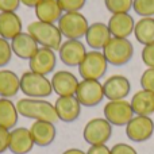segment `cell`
<instances>
[{
    "mask_svg": "<svg viewBox=\"0 0 154 154\" xmlns=\"http://www.w3.org/2000/svg\"><path fill=\"white\" fill-rule=\"evenodd\" d=\"M20 0H0V12H16Z\"/></svg>",
    "mask_w": 154,
    "mask_h": 154,
    "instance_id": "33",
    "label": "cell"
},
{
    "mask_svg": "<svg viewBox=\"0 0 154 154\" xmlns=\"http://www.w3.org/2000/svg\"><path fill=\"white\" fill-rule=\"evenodd\" d=\"M20 91V77L10 69L0 70V97L11 99Z\"/></svg>",
    "mask_w": 154,
    "mask_h": 154,
    "instance_id": "24",
    "label": "cell"
},
{
    "mask_svg": "<svg viewBox=\"0 0 154 154\" xmlns=\"http://www.w3.org/2000/svg\"><path fill=\"white\" fill-rule=\"evenodd\" d=\"M75 96L82 107H96L104 99L103 84L100 80H81Z\"/></svg>",
    "mask_w": 154,
    "mask_h": 154,
    "instance_id": "8",
    "label": "cell"
},
{
    "mask_svg": "<svg viewBox=\"0 0 154 154\" xmlns=\"http://www.w3.org/2000/svg\"><path fill=\"white\" fill-rule=\"evenodd\" d=\"M133 10L141 18L154 16V0H134Z\"/></svg>",
    "mask_w": 154,
    "mask_h": 154,
    "instance_id": "28",
    "label": "cell"
},
{
    "mask_svg": "<svg viewBox=\"0 0 154 154\" xmlns=\"http://www.w3.org/2000/svg\"><path fill=\"white\" fill-rule=\"evenodd\" d=\"M141 57L143 64L147 68H154V43L145 45L141 51Z\"/></svg>",
    "mask_w": 154,
    "mask_h": 154,
    "instance_id": "32",
    "label": "cell"
},
{
    "mask_svg": "<svg viewBox=\"0 0 154 154\" xmlns=\"http://www.w3.org/2000/svg\"><path fill=\"white\" fill-rule=\"evenodd\" d=\"M56 65H57L56 51L48 48H39L37 53L34 54V57L29 61L30 70L43 76L53 73V70L56 69Z\"/></svg>",
    "mask_w": 154,
    "mask_h": 154,
    "instance_id": "13",
    "label": "cell"
},
{
    "mask_svg": "<svg viewBox=\"0 0 154 154\" xmlns=\"http://www.w3.org/2000/svg\"><path fill=\"white\" fill-rule=\"evenodd\" d=\"M130 104L134 111V115L150 116L154 114V93L145 89L138 91L131 97Z\"/></svg>",
    "mask_w": 154,
    "mask_h": 154,
    "instance_id": "23",
    "label": "cell"
},
{
    "mask_svg": "<svg viewBox=\"0 0 154 154\" xmlns=\"http://www.w3.org/2000/svg\"><path fill=\"white\" fill-rule=\"evenodd\" d=\"M101 51L108 64L114 65V66H123V65L128 64L133 58L134 46L128 41V38L112 37Z\"/></svg>",
    "mask_w": 154,
    "mask_h": 154,
    "instance_id": "4",
    "label": "cell"
},
{
    "mask_svg": "<svg viewBox=\"0 0 154 154\" xmlns=\"http://www.w3.org/2000/svg\"><path fill=\"white\" fill-rule=\"evenodd\" d=\"M30 133H31L34 143L39 147H46L51 145L57 135L56 125L51 122H45V120H34V123L30 127Z\"/></svg>",
    "mask_w": 154,
    "mask_h": 154,
    "instance_id": "20",
    "label": "cell"
},
{
    "mask_svg": "<svg viewBox=\"0 0 154 154\" xmlns=\"http://www.w3.org/2000/svg\"><path fill=\"white\" fill-rule=\"evenodd\" d=\"M134 37L143 46L154 43V16L141 18L139 20L135 22Z\"/></svg>",
    "mask_w": 154,
    "mask_h": 154,
    "instance_id": "26",
    "label": "cell"
},
{
    "mask_svg": "<svg viewBox=\"0 0 154 154\" xmlns=\"http://www.w3.org/2000/svg\"><path fill=\"white\" fill-rule=\"evenodd\" d=\"M62 37L66 39H81L89 27L88 19L81 12H64L57 22Z\"/></svg>",
    "mask_w": 154,
    "mask_h": 154,
    "instance_id": "5",
    "label": "cell"
},
{
    "mask_svg": "<svg viewBox=\"0 0 154 154\" xmlns=\"http://www.w3.org/2000/svg\"><path fill=\"white\" fill-rule=\"evenodd\" d=\"M87 154H111V149L107 145H93L89 146Z\"/></svg>",
    "mask_w": 154,
    "mask_h": 154,
    "instance_id": "36",
    "label": "cell"
},
{
    "mask_svg": "<svg viewBox=\"0 0 154 154\" xmlns=\"http://www.w3.org/2000/svg\"><path fill=\"white\" fill-rule=\"evenodd\" d=\"M154 134V122L150 116L134 115V118L126 125V135L130 141L141 143L149 141Z\"/></svg>",
    "mask_w": 154,
    "mask_h": 154,
    "instance_id": "10",
    "label": "cell"
},
{
    "mask_svg": "<svg viewBox=\"0 0 154 154\" xmlns=\"http://www.w3.org/2000/svg\"><path fill=\"white\" fill-rule=\"evenodd\" d=\"M34 11L37 20L46 22V23H54V24L60 20V18L64 14L58 0H41L35 5Z\"/></svg>",
    "mask_w": 154,
    "mask_h": 154,
    "instance_id": "21",
    "label": "cell"
},
{
    "mask_svg": "<svg viewBox=\"0 0 154 154\" xmlns=\"http://www.w3.org/2000/svg\"><path fill=\"white\" fill-rule=\"evenodd\" d=\"M50 81L53 92L57 96H75L80 82L79 79L68 70H58L53 73Z\"/></svg>",
    "mask_w": 154,
    "mask_h": 154,
    "instance_id": "15",
    "label": "cell"
},
{
    "mask_svg": "<svg viewBox=\"0 0 154 154\" xmlns=\"http://www.w3.org/2000/svg\"><path fill=\"white\" fill-rule=\"evenodd\" d=\"M35 146L30 128L15 127L10 131V150L12 154H27Z\"/></svg>",
    "mask_w": 154,
    "mask_h": 154,
    "instance_id": "16",
    "label": "cell"
},
{
    "mask_svg": "<svg viewBox=\"0 0 154 154\" xmlns=\"http://www.w3.org/2000/svg\"><path fill=\"white\" fill-rule=\"evenodd\" d=\"M20 16L16 12H0V37L7 41H12L22 32Z\"/></svg>",
    "mask_w": 154,
    "mask_h": 154,
    "instance_id": "22",
    "label": "cell"
},
{
    "mask_svg": "<svg viewBox=\"0 0 154 154\" xmlns=\"http://www.w3.org/2000/svg\"><path fill=\"white\" fill-rule=\"evenodd\" d=\"M141 87L142 89L154 93V68H147L141 76Z\"/></svg>",
    "mask_w": 154,
    "mask_h": 154,
    "instance_id": "31",
    "label": "cell"
},
{
    "mask_svg": "<svg viewBox=\"0 0 154 154\" xmlns=\"http://www.w3.org/2000/svg\"><path fill=\"white\" fill-rule=\"evenodd\" d=\"M62 154H87V152H84V150L81 149H76V147H72V149H68L65 150Z\"/></svg>",
    "mask_w": 154,
    "mask_h": 154,
    "instance_id": "38",
    "label": "cell"
},
{
    "mask_svg": "<svg viewBox=\"0 0 154 154\" xmlns=\"http://www.w3.org/2000/svg\"><path fill=\"white\" fill-rule=\"evenodd\" d=\"M108 26L111 35L115 38H128L134 34L135 20L128 12L126 14H112L108 19Z\"/></svg>",
    "mask_w": 154,
    "mask_h": 154,
    "instance_id": "19",
    "label": "cell"
},
{
    "mask_svg": "<svg viewBox=\"0 0 154 154\" xmlns=\"http://www.w3.org/2000/svg\"><path fill=\"white\" fill-rule=\"evenodd\" d=\"M11 49H12L14 56H16L20 60H30L34 57V54L38 51L39 45L37 41L29 34V32L22 31L19 35H16L12 41H11Z\"/></svg>",
    "mask_w": 154,
    "mask_h": 154,
    "instance_id": "17",
    "label": "cell"
},
{
    "mask_svg": "<svg viewBox=\"0 0 154 154\" xmlns=\"http://www.w3.org/2000/svg\"><path fill=\"white\" fill-rule=\"evenodd\" d=\"M111 38L112 35L108 26L106 23H101V22H95L88 27V31L85 34V42L92 50L101 51Z\"/></svg>",
    "mask_w": 154,
    "mask_h": 154,
    "instance_id": "18",
    "label": "cell"
},
{
    "mask_svg": "<svg viewBox=\"0 0 154 154\" xmlns=\"http://www.w3.org/2000/svg\"><path fill=\"white\" fill-rule=\"evenodd\" d=\"M16 108H18L19 116L27 118V119L45 120V122H51L54 125L58 122L54 104L45 99L23 97L18 100Z\"/></svg>",
    "mask_w": 154,
    "mask_h": 154,
    "instance_id": "1",
    "label": "cell"
},
{
    "mask_svg": "<svg viewBox=\"0 0 154 154\" xmlns=\"http://www.w3.org/2000/svg\"><path fill=\"white\" fill-rule=\"evenodd\" d=\"M81 104L76 99V96H58L54 101L58 120L64 123H72L79 119L81 114Z\"/></svg>",
    "mask_w": 154,
    "mask_h": 154,
    "instance_id": "14",
    "label": "cell"
},
{
    "mask_svg": "<svg viewBox=\"0 0 154 154\" xmlns=\"http://www.w3.org/2000/svg\"><path fill=\"white\" fill-rule=\"evenodd\" d=\"M20 92L26 97L46 99L53 93L51 81L48 76L27 70L20 76Z\"/></svg>",
    "mask_w": 154,
    "mask_h": 154,
    "instance_id": "3",
    "label": "cell"
},
{
    "mask_svg": "<svg viewBox=\"0 0 154 154\" xmlns=\"http://www.w3.org/2000/svg\"><path fill=\"white\" fill-rule=\"evenodd\" d=\"M134 0H104V5L111 14H126L133 10Z\"/></svg>",
    "mask_w": 154,
    "mask_h": 154,
    "instance_id": "27",
    "label": "cell"
},
{
    "mask_svg": "<svg viewBox=\"0 0 154 154\" xmlns=\"http://www.w3.org/2000/svg\"><path fill=\"white\" fill-rule=\"evenodd\" d=\"M10 146V130L0 127V154L8 150Z\"/></svg>",
    "mask_w": 154,
    "mask_h": 154,
    "instance_id": "35",
    "label": "cell"
},
{
    "mask_svg": "<svg viewBox=\"0 0 154 154\" xmlns=\"http://www.w3.org/2000/svg\"><path fill=\"white\" fill-rule=\"evenodd\" d=\"M104 97L109 100H123L131 92V82L126 76L114 75L103 82Z\"/></svg>",
    "mask_w": 154,
    "mask_h": 154,
    "instance_id": "12",
    "label": "cell"
},
{
    "mask_svg": "<svg viewBox=\"0 0 154 154\" xmlns=\"http://www.w3.org/2000/svg\"><path fill=\"white\" fill-rule=\"evenodd\" d=\"M112 125L106 118H93L82 130V138L89 146L93 145H106L111 139Z\"/></svg>",
    "mask_w": 154,
    "mask_h": 154,
    "instance_id": "7",
    "label": "cell"
},
{
    "mask_svg": "<svg viewBox=\"0 0 154 154\" xmlns=\"http://www.w3.org/2000/svg\"><path fill=\"white\" fill-rule=\"evenodd\" d=\"M111 154H138L128 143H116L111 147Z\"/></svg>",
    "mask_w": 154,
    "mask_h": 154,
    "instance_id": "34",
    "label": "cell"
},
{
    "mask_svg": "<svg viewBox=\"0 0 154 154\" xmlns=\"http://www.w3.org/2000/svg\"><path fill=\"white\" fill-rule=\"evenodd\" d=\"M41 0H20V4L26 5L29 8H35V5L39 3Z\"/></svg>",
    "mask_w": 154,
    "mask_h": 154,
    "instance_id": "37",
    "label": "cell"
},
{
    "mask_svg": "<svg viewBox=\"0 0 154 154\" xmlns=\"http://www.w3.org/2000/svg\"><path fill=\"white\" fill-rule=\"evenodd\" d=\"M19 120V112L16 108V103L11 99L0 97V127L7 130H12L16 127Z\"/></svg>",
    "mask_w": 154,
    "mask_h": 154,
    "instance_id": "25",
    "label": "cell"
},
{
    "mask_svg": "<svg viewBox=\"0 0 154 154\" xmlns=\"http://www.w3.org/2000/svg\"><path fill=\"white\" fill-rule=\"evenodd\" d=\"M27 32L37 41L41 48H48L54 51H58L62 45V34L58 26L54 23L34 20L27 26Z\"/></svg>",
    "mask_w": 154,
    "mask_h": 154,
    "instance_id": "2",
    "label": "cell"
},
{
    "mask_svg": "<svg viewBox=\"0 0 154 154\" xmlns=\"http://www.w3.org/2000/svg\"><path fill=\"white\" fill-rule=\"evenodd\" d=\"M104 118L112 126H126L134 118V111L131 108L130 101L123 100H109L104 106Z\"/></svg>",
    "mask_w": 154,
    "mask_h": 154,
    "instance_id": "9",
    "label": "cell"
},
{
    "mask_svg": "<svg viewBox=\"0 0 154 154\" xmlns=\"http://www.w3.org/2000/svg\"><path fill=\"white\" fill-rule=\"evenodd\" d=\"M12 56L14 53H12V49H11V42L0 37V68L10 64Z\"/></svg>",
    "mask_w": 154,
    "mask_h": 154,
    "instance_id": "29",
    "label": "cell"
},
{
    "mask_svg": "<svg viewBox=\"0 0 154 154\" xmlns=\"http://www.w3.org/2000/svg\"><path fill=\"white\" fill-rule=\"evenodd\" d=\"M85 45L80 39H66L58 49V57L66 66H79L87 54Z\"/></svg>",
    "mask_w": 154,
    "mask_h": 154,
    "instance_id": "11",
    "label": "cell"
},
{
    "mask_svg": "<svg viewBox=\"0 0 154 154\" xmlns=\"http://www.w3.org/2000/svg\"><path fill=\"white\" fill-rule=\"evenodd\" d=\"M64 12H80L87 3V0H58Z\"/></svg>",
    "mask_w": 154,
    "mask_h": 154,
    "instance_id": "30",
    "label": "cell"
},
{
    "mask_svg": "<svg viewBox=\"0 0 154 154\" xmlns=\"http://www.w3.org/2000/svg\"><path fill=\"white\" fill-rule=\"evenodd\" d=\"M108 65L103 51L91 50L85 54L84 60L77 68L82 80H100L107 73Z\"/></svg>",
    "mask_w": 154,
    "mask_h": 154,
    "instance_id": "6",
    "label": "cell"
}]
</instances>
